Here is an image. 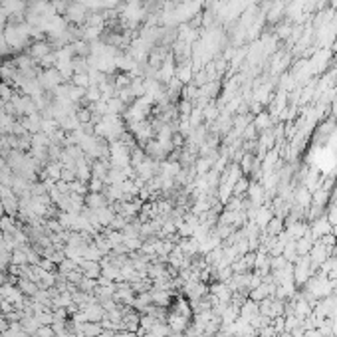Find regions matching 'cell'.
<instances>
[{
  "label": "cell",
  "instance_id": "7",
  "mask_svg": "<svg viewBox=\"0 0 337 337\" xmlns=\"http://www.w3.org/2000/svg\"><path fill=\"white\" fill-rule=\"evenodd\" d=\"M151 302L157 308H169L173 302V290H153L151 292Z\"/></svg>",
  "mask_w": 337,
  "mask_h": 337
},
{
  "label": "cell",
  "instance_id": "19",
  "mask_svg": "<svg viewBox=\"0 0 337 337\" xmlns=\"http://www.w3.org/2000/svg\"><path fill=\"white\" fill-rule=\"evenodd\" d=\"M95 288H97V282L95 280H91V278H82L80 280V284H78V290L80 292H86V293H93L95 292Z\"/></svg>",
  "mask_w": 337,
  "mask_h": 337
},
{
  "label": "cell",
  "instance_id": "10",
  "mask_svg": "<svg viewBox=\"0 0 337 337\" xmlns=\"http://www.w3.org/2000/svg\"><path fill=\"white\" fill-rule=\"evenodd\" d=\"M80 270L84 272L86 278H91V280H97V278L101 276V264H99V262L82 260V262H80Z\"/></svg>",
  "mask_w": 337,
  "mask_h": 337
},
{
  "label": "cell",
  "instance_id": "1",
  "mask_svg": "<svg viewBox=\"0 0 337 337\" xmlns=\"http://www.w3.org/2000/svg\"><path fill=\"white\" fill-rule=\"evenodd\" d=\"M88 14H90V10H88L86 4H82V2H69L64 18L67 20V24L82 26V24L88 20Z\"/></svg>",
  "mask_w": 337,
  "mask_h": 337
},
{
  "label": "cell",
  "instance_id": "8",
  "mask_svg": "<svg viewBox=\"0 0 337 337\" xmlns=\"http://www.w3.org/2000/svg\"><path fill=\"white\" fill-rule=\"evenodd\" d=\"M84 201H86V206L91 208V210H97V208H103V206L109 204L107 197H105V193H88Z\"/></svg>",
  "mask_w": 337,
  "mask_h": 337
},
{
  "label": "cell",
  "instance_id": "21",
  "mask_svg": "<svg viewBox=\"0 0 337 337\" xmlns=\"http://www.w3.org/2000/svg\"><path fill=\"white\" fill-rule=\"evenodd\" d=\"M12 97H14V90H12V84L0 82V99H4V101H10Z\"/></svg>",
  "mask_w": 337,
  "mask_h": 337
},
{
  "label": "cell",
  "instance_id": "17",
  "mask_svg": "<svg viewBox=\"0 0 337 337\" xmlns=\"http://www.w3.org/2000/svg\"><path fill=\"white\" fill-rule=\"evenodd\" d=\"M69 84L76 86V88H84V90H88V88L91 86L90 76H88V73H73L71 80H69Z\"/></svg>",
  "mask_w": 337,
  "mask_h": 337
},
{
  "label": "cell",
  "instance_id": "23",
  "mask_svg": "<svg viewBox=\"0 0 337 337\" xmlns=\"http://www.w3.org/2000/svg\"><path fill=\"white\" fill-rule=\"evenodd\" d=\"M32 337H56V331L52 329V325H42Z\"/></svg>",
  "mask_w": 337,
  "mask_h": 337
},
{
  "label": "cell",
  "instance_id": "26",
  "mask_svg": "<svg viewBox=\"0 0 337 337\" xmlns=\"http://www.w3.org/2000/svg\"><path fill=\"white\" fill-rule=\"evenodd\" d=\"M304 337H323V333H321L317 327H312V329H306Z\"/></svg>",
  "mask_w": 337,
  "mask_h": 337
},
{
  "label": "cell",
  "instance_id": "2",
  "mask_svg": "<svg viewBox=\"0 0 337 337\" xmlns=\"http://www.w3.org/2000/svg\"><path fill=\"white\" fill-rule=\"evenodd\" d=\"M310 232H312L314 240H319L321 236H325V234L333 232V226H331V222H329L327 214H321V216L314 218V220H312V228H310Z\"/></svg>",
  "mask_w": 337,
  "mask_h": 337
},
{
  "label": "cell",
  "instance_id": "13",
  "mask_svg": "<svg viewBox=\"0 0 337 337\" xmlns=\"http://www.w3.org/2000/svg\"><path fill=\"white\" fill-rule=\"evenodd\" d=\"M18 288H20V292L26 295V297H32L34 293L40 290V286H38V282H34V280H30V278H18V284H16Z\"/></svg>",
  "mask_w": 337,
  "mask_h": 337
},
{
  "label": "cell",
  "instance_id": "6",
  "mask_svg": "<svg viewBox=\"0 0 337 337\" xmlns=\"http://www.w3.org/2000/svg\"><path fill=\"white\" fill-rule=\"evenodd\" d=\"M86 317H88V321H95V323H101L103 321V317L107 315V312L101 308V304L99 302H95V304H90V306H86L84 310H82Z\"/></svg>",
  "mask_w": 337,
  "mask_h": 337
},
{
  "label": "cell",
  "instance_id": "25",
  "mask_svg": "<svg viewBox=\"0 0 337 337\" xmlns=\"http://www.w3.org/2000/svg\"><path fill=\"white\" fill-rule=\"evenodd\" d=\"M8 327H10V319L6 317V315L0 312V333H4V331H8Z\"/></svg>",
  "mask_w": 337,
  "mask_h": 337
},
{
  "label": "cell",
  "instance_id": "18",
  "mask_svg": "<svg viewBox=\"0 0 337 337\" xmlns=\"http://www.w3.org/2000/svg\"><path fill=\"white\" fill-rule=\"evenodd\" d=\"M10 264H14V266H26L28 264V256H26V252L22 248H16L10 254Z\"/></svg>",
  "mask_w": 337,
  "mask_h": 337
},
{
  "label": "cell",
  "instance_id": "12",
  "mask_svg": "<svg viewBox=\"0 0 337 337\" xmlns=\"http://www.w3.org/2000/svg\"><path fill=\"white\" fill-rule=\"evenodd\" d=\"M314 236L308 232L306 236H302V238H297L295 240V252H297V256H308L310 252H312V246H314Z\"/></svg>",
  "mask_w": 337,
  "mask_h": 337
},
{
  "label": "cell",
  "instance_id": "9",
  "mask_svg": "<svg viewBox=\"0 0 337 337\" xmlns=\"http://www.w3.org/2000/svg\"><path fill=\"white\" fill-rule=\"evenodd\" d=\"M171 312L191 319V317H193V306H191V302H186L182 295H179V297H175V302H173V306H171Z\"/></svg>",
  "mask_w": 337,
  "mask_h": 337
},
{
  "label": "cell",
  "instance_id": "3",
  "mask_svg": "<svg viewBox=\"0 0 337 337\" xmlns=\"http://www.w3.org/2000/svg\"><path fill=\"white\" fill-rule=\"evenodd\" d=\"M54 50H52V46H50V42H46V40H36V42H32V44L28 46V56L38 64L44 56H48V54H52Z\"/></svg>",
  "mask_w": 337,
  "mask_h": 337
},
{
  "label": "cell",
  "instance_id": "14",
  "mask_svg": "<svg viewBox=\"0 0 337 337\" xmlns=\"http://www.w3.org/2000/svg\"><path fill=\"white\" fill-rule=\"evenodd\" d=\"M60 129H64L66 133H71V131H78L80 127H82V123L78 121V117H76V113H71V115H66V117H62L60 121Z\"/></svg>",
  "mask_w": 337,
  "mask_h": 337
},
{
  "label": "cell",
  "instance_id": "4",
  "mask_svg": "<svg viewBox=\"0 0 337 337\" xmlns=\"http://www.w3.org/2000/svg\"><path fill=\"white\" fill-rule=\"evenodd\" d=\"M167 325H169L171 331H175V333H184V331L189 329V325H191V319L171 312V314L167 315Z\"/></svg>",
  "mask_w": 337,
  "mask_h": 337
},
{
  "label": "cell",
  "instance_id": "22",
  "mask_svg": "<svg viewBox=\"0 0 337 337\" xmlns=\"http://www.w3.org/2000/svg\"><path fill=\"white\" fill-rule=\"evenodd\" d=\"M101 99V91L97 86H90L88 90H86V101L88 103H95V101H99Z\"/></svg>",
  "mask_w": 337,
  "mask_h": 337
},
{
  "label": "cell",
  "instance_id": "15",
  "mask_svg": "<svg viewBox=\"0 0 337 337\" xmlns=\"http://www.w3.org/2000/svg\"><path fill=\"white\" fill-rule=\"evenodd\" d=\"M80 329H82L84 337H99L103 333V325H101V323H95V321H86V323H82Z\"/></svg>",
  "mask_w": 337,
  "mask_h": 337
},
{
  "label": "cell",
  "instance_id": "5",
  "mask_svg": "<svg viewBox=\"0 0 337 337\" xmlns=\"http://www.w3.org/2000/svg\"><path fill=\"white\" fill-rule=\"evenodd\" d=\"M276 214H274V210L270 208V206H258V210H256V214H254V222L256 226L260 228V230H266V226L270 224V220L274 218Z\"/></svg>",
  "mask_w": 337,
  "mask_h": 337
},
{
  "label": "cell",
  "instance_id": "16",
  "mask_svg": "<svg viewBox=\"0 0 337 337\" xmlns=\"http://www.w3.org/2000/svg\"><path fill=\"white\" fill-rule=\"evenodd\" d=\"M71 50H73V56L88 58V56H90V42H86V40H76V42L71 44Z\"/></svg>",
  "mask_w": 337,
  "mask_h": 337
},
{
  "label": "cell",
  "instance_id": "20",
  "mask_svg": "<svg viewBox=\"0 0 337 337\" xmlns=\"http://www.w3.org/2000/svg\"><path fill=\"white\" fill-rule=\"evenodd\" d=\"M270 125H272V119H270L268 113H258V115H256V123H254V127H256L258 131L268 129Z\"/></svg>",
  "mask_w": 337,
  "mask_h": 337
},
{
  "label": "cell",
  "instance_id": "24",
  "mask_svg": "<svg viewBox=\"0 0 337 337\" xmlns=\"http://www.w3.org/2000/svg\"><path fill=\"white\" fill-rule=\"evenodd\" d=\"M38 266H40L42 270H46V272H56V268H58V264H54L50 258H42Z\"/></svg>",
  "mask_w": 337,
  "mask_h": 337
},
{
  "label": "cell",
  "instance_id": "27",
  "mask_svg": "<svg viewBox=\"0 0 337 337\" xmlns=\"http://www.w3.org/2000/svg\"><path fill=\"white\" fill-rule=\"evenodd\" d=\"M2 236H4V232H2V230H0V240H2Z\"/></svg>",
  "mask_w": 337,
  "mask_h": 337
},
{
  "label": "cell",
  "instance_id": "11",
  "mask_svg": "<svg viewBox=\"0 0 337 337\" xmlns=\"http://www.w3.org/2000/svg\"><path fill=\"white\" fill-rule=\"evenodd\" d=\"M258 314H260V304L254 302V299H250V297L240 306V317L246 319V321H250L254 315H258Z\"/></svg>",
  "mask_w": 337,
  "mask_h": 337
}]
</instances>
